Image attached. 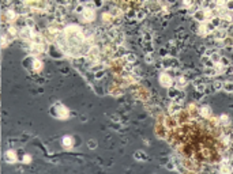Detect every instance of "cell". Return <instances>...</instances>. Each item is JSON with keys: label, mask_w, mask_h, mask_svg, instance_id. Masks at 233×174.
<instances>
[{"label": "cell", "mask_w": 233, "mask_h": 174, "mask_svg": "<svg viewBox=\"0 0 233 174\" xmlns=\"http://www.w3.org/2000/svg\"><path fill=\"white\" fill-rule=\"evenodd\" d=\"M159 82H161V84L165 87H169L170 84H172V79H170L169 75H166V73H162L161 78H159Z\"/></svg>", "instance_id": "1"}]
</instances>
